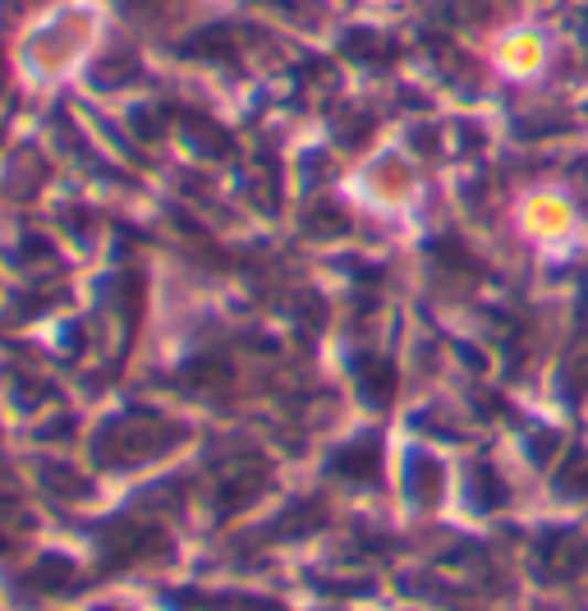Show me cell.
Here are the masks:
<instances>
[{"mask_svg":"<svg viewBox=\"0 0 588 611\" xmlns=\"http://www.w3.org/2000/svg\"><path fill=\"white\" fill-rule=\"evenodd\" d=\"M543 55H547L543 37L515 33V37H506V46H501V65H506L511 74H538L543 69Z\"/></svg>","mask_w":588,"mask_h":611,"instance_id":"6da1fadb","label":"cell"}]
</instances>
